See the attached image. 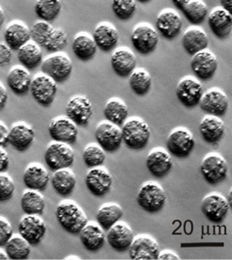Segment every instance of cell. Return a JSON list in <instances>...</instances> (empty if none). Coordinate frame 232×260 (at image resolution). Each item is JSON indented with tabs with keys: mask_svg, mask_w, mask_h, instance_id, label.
Returning <instances> with one entry per match:
<instances>
[{
	"mask_svg": "<svg viewBox=\"0 0 232 260\" xmlns=\"http://www.w3.org/2000/svg\"><path fill=\"white\" fill-rule=\"evenodd\" d=\"M55 216L59 225L69 234L79 235L88 222L84 209L72 200H64L58 203Z\"/></svg>",
	"mask_w": 232,
	"mask_h": 260,
	"instance_id": "cell-1",
	"label": "cell"
},
{
	"mask_svg": "<svg viewBox=\"0 0 232 260\" xmlns=\"http://www.w3.org/2000/svg\"><path fill=\"white\" fill-rule=\"evenodd\" d=\"M123 142L132 150L143 149L150 141L151 131L148 123L140 117L127 119L122 127Z\"/></svg>",
	"mask_w": 232,
	"mask_h": 260,
	"instance_id": "cell-2",
	"label": "cell"
},
{
	"mask_svg": "<svg viewBox=\"0 0 232 260\" xmlns=\"http://www.w3.org/2000/svg\"><path fill=\"white\" fill-rule=\"evenodd\" d=\"M136 201L146 212L156 213L165 207L167 196L165 189L158 182L148 181L139 188Z\"/></svg>",
	"mask_w": 232,
	"mask_h": 260,
	"instance_id": "cell-3",
	"label": "cell"
},
{
	"mask_svg": "<svg viewBox=\"0 0 232 260\" xmlns=\"http://www.w3.org/2000/svg\"><path fill=\"white\" fill-rule=\"evenodd\" d=\"M42 73L55 83H64L73 73V62L65 53H53L43 61Z\"/></svg>",
	"mask_w": 232,
	"mask_h": 260,
	"instance_id": "cell-4",
	"label": "cell"
},
{
	"mask_svg": "<svg viewBox=\"0 0 232 260\" xmlns=\"http://www.w3.org/2000/svg\"><path fill=\"white\" fill-rule=\"evenodd\" d=\"M200 170L207 183L217 185L227 177L228 163L219 152L212 151L205 155Z\"/></svg>",
	"mask_w": 232,
	"mask_h": 260,
	"instance_id": "cell-5",
	"label": "cell"
},
{
	"mask_svg": "<svg viewBox=\"0 0 232 260\" xmlns=\"http://www.w3.org/2000/svg\"><path fill=\"white\" fill-rule=\"evenodd\" d=\"M44 160L52 171L70 168L74 161V151L71 145L52 142L49 144L44 154Z\"/></svg>",
	"mask_w": 232,
	"mask_h": 260,
	"instance_id": "cell-6",
	"label": "cell"
},
{
	"mask_svg": "<svg viewBox=\"0 0 232 260\" xmlns=\"http://www.w3.org/2000/svg\"><path fill=\"white\" fill-rule=\"evenodd\" d=\"M195 146L193 134L185 127H177L167 139V150L177 158H185L190 155Z\"/></svg>",
	"mask_w": 232,
	"mask_h": 260,
	"instance_id": "cell-7",
	"label": "cell"
},
{
	"mask_svg": "<svg viewBox=\"0 0 232 260\" xmlns=\"http://www.w3.org/2000/svg\"><path fill=\"white\" fill-rule=\"evenodd\" d=\"M131 39L134 49L140 54L152 53L159 43L157 29L148 23L136 25L131 32Z\"/></svg>",
	"mask_w": 232,
	"mask_h": 260,
	"instance_id": "cell-8",
	"label": "cell"
},
{
	"mask_svg": "<svg viewBox=\"0 0 232 260\" xmlns=\"http://www.w3.org/2000/svg\"><path fill=\"white\" fill-rule=\"evenodd\" d=\"M29 91L32 99L40 105L48 107L55 100L57 93V83L44 73H38L31 80Z\"/></svg>",
	"mask_w": 232,
	"mask_h": 260,
	"instance_id": "cell-9",
	"label": "cell"
},
{
	"mask_svg": "<svg viewBox=\"0 0 232 260\" xmlns=\"http://www.w3.org/2000/svg\"><path fill=\"white\" fill-rule=\"evenodd\" d=\"M201 209L209 221L219 224L227 216L230 205L222 193L212 191L204 197Z\"/></svg>",
	"mask_w": 232,
	"mask_h": 260,
	"instance_id": "cell-10",
	"label": "cell"
},
{
	"mask_svg": "<svg viewBox=\"0 0 232 260\" xmlns=\"http://www.w3.org/2000/svg\"><path fill=\"white\" fill-rule=\"evenodd\" d=\"M176 98L179 102L187 108H193L199 104L204 93L203 85L192 76L183 77L175 88Z\"/></svg>",
	"mask_w": 232,
	"mask_h": 260,
	"instance_id": "cell-11",
	"label": "cell"
},
{
	"mask_svg": "<svg viewBox=\"0 0 232 260\" xmlns=\"http://www.w3.org/2000/svg\"><path fill=\"white\" fill-rule=\"evenodd\" d=\"M94 136L105 152H116L123 144L122 128L108 121H102L97 125Z\"/></svg>",
	"mask_w": 232,
	"mask_h": 260,
	"instance_id": "cell-12",
	"label": "cell"
},
{
	"mask_svg": "<svg viewBox=\"0 0 232 260\" xmlns=\"http://www.w3.org/2000/svg\"><path fill=\"white\" fill-rule=\"evenodd\" d=\"M48 134L53 142L73 145L79 137L78 126L67 116L53 118L48 125Z\"/></svg>",
	"mask_w": 232,
	"mask_h": 260,
	"instance_id": "cell-13",
	"label": "cell"
},
{
	"mask_svg": "<svg viewBox=\"0 0 232 260\" xmlns=\"http://www.w3.org/2000/svg\"><path fill=\"white\" fill-rule=\"evenodd\" d=\"M199 105L209 115L223 116L229 107L227 94L219 87H212L204 91Z\"/></svg>",
	"mask_w": 232,
	"mask_h": 260,
	"instance_id": "cell-14",
	"label": "cell"
},
{
	"mask_svg": "<svg viewBox=\"0 0 232 260\" xmlns=\"http://www.w3.org/2000/svg\"><path fill=\"white\" fill-rule=\"evenodd\" d=\"M112 184V174L105 166L90 168L87 171L86 186L91 194L98 198L104 197L111 190Z\"/></svg>",
	"mask_w": 232,
	"mask_h": 260,
	"instance_id": "cell-15",
	"label": "cell"
},
{
	"mask_svg": "<svg viewBox=\"0 0 232 260\" xmlns=\"http://www.w3.org/2000/svg\"><path fill=\"white\" fill-rule=\"evenodd\" d=\"M18 231L31 246H36L44 239L47 226L41 215H25L19 223Z\"/></svg>",
	"mask_w": 232,
	"mask_h": 260,
	"instance_id": "cell-16",
	"label": "cell"
},
{
	"mask_svg": "<svg viewBox=\"0 0 232 260\" xmlns=\"http://www.w3.org/2000/svg\"><path fill=\"white\" fill-rule=\"evenodd\" d=\"M129 250L131 259H158L160 252L159 243L152 236L138 235L133 239Z\"/></svg>",
	"mask_w": 232,
	"mask_h": 260,
	"instance_id": "cell-17",
	"label": "cell"
},
{
	"mask_svg": "<svg viewBox=\"0 0 232 260\" xmlns=\"http://www.w3.org/2000/svg\"><path fill=\"white\" fill-rule=\"evenodd\" d=\"M156 28L163 38L174 40L182 29L181 16L173 8L163 9L157 16Z\"/></svg>",
	"mask_w": 232,
	"mask_h": 260,
	"instance_id": "cell-18",
	"label": "cell"
},
{
	"mask_svg": "<svg viewBox=\"0 0 232 260\" xmlns=\"http://www.w3.org/2000/svg\"><path fill=\"white\" fill-rule=\"evenodd\" d=\"M218 66V58L209 49H204L196 53L190 61L191 70L198 79L204 81L210 80L214 77Z\"/></svg>",
	"mask_w": 232,
	"mask_h": 260,
	"instance_id": "cell-19",
	"label": "cell"
},
{
	"mask_svg": "<svg viewBox=\"0 0 232 260\" xmlns=\"http://www.w3.org/2000/svg\"><path fill=\"white\" fill-rule=\"evenodd\" d=\"M93 112L90 100L83 94H76L70 99L66 105V116L76 126H86Z\"/></svg>",
	"mask_w": 232,
	"mask_h": 260,
	"instance_id": "cell-20",
	"label": "cell"
},
{
	"mask_svg": "<svg viewBox=\"0 0 232 260\" xmlns=\"http://www.w3.org/2000/svg\"><path fill=\"white\" fill-rule=\"evenodd\" d=\"M133 239V230L128 223L124 221H118L107 231L106 235L108 244L119 252L129 250Z\"/></svg>",
	"mask_w": 232,
	"mask_h": 260,
	"instance_id": "cell-21",
	"label": "cell"
},
{
	"mask_svg": "<svg viewBox=\"0 0 232 260\" xmlns=\"http://www.w3.org/2000/svg\"><path fill=\"white\" fill-rule=\"evenodd\" d=\"M146 166L152 176L163 178L173 168L172 155L163 147H155L147 155Z\"/></svg>",
	"mask_w": 232,
	"mask_h": 260,
	"instance_id": "cell-22",
	"label": "cell"
},
{
	"mask_svg": "<svg viewBox=\"0 0 232 260\" xmlns=\"http://www.w3.org/2000/svg\"><path fill=\"white\" fill-rule=\"evenodd\" d=\"M35 139V132L33 128L25 123L18 122L9 129L8 144L13 146L17 151L24 152L29 149Z\"/></svg>",
	"mask_w": 232,
	"mask_h": 260,
	"instance_id": "cell-23",
	"label": "cell"
},
{
	"mask_svg": "<svg viewBox=\"0 0 232 260\" xmlns=\"http://www.w3.org/2000/svg\"><path fill=\"white\" fill-rule=\"evenodd\" d=\"M136 56L129 47H119L111 56V67L121 78H128L136 69Z\"/></svg>",
	"mask_w": 232,
	"mask_h": 260,
	"instance_id": "cell-24",
	"label": "cell"
},
{
	"mask_svg": "<svg viewBox=\"0 0 232 260\" xmlns=\"http://www.w3.org/2000/svg\"><path fill=\"white\" fill-rule=\"evenodd\" d=\"M92 38L97 48L103 52H109L116 47L120 40V34L112 23L101 22L94 29Z\"/></svg>",
	"mask_w": 232,
	"mask_h": 260,
	"instance_id": "cell-25",
	"label": "cell"
},
{
	"mask_svg": "<svg viewBox=\"0 0 232 260\" xmlns=\"http://www.w3.org/2000/svg\"><path fill=\"white\" fill-rule=\"evenodd\" d=\"M181 44L189 55L193 56L204 49H207L209 37L207 31L200 26H191L183 32Z\"/></svg>",
	"mask_w": 232,
	"mask_h": 260,
	"instance_id": "cell-26",
	"label": "cell"
},
{
	"mask_svg": "<svg viewBox=\"0 0 232 260\" xmlns=\"http://www.w3.org/2000/svg\"><path fill=\"white\" fill-rule=\"evenodd\" d=\"M4 41L12 50H18L30 41V29L23 21L13 20L5 28Z\"/></svg>",
	"mask_w": 232,
	"mask_h": 260,
	"instance_id": "cell-27",
	"label": "cell"
},
{
	"mask_svg": "<svg viewBox=\"0 0 232 260\" xmlns=\"http://www.w3.org/2000/svg\"><path fill=\"white\" fill-rule=\"evenodd\" d=\"M23 182L29 189L44 191L50 182V174L42 164L32 162L27 166L24 172Z\"/></svg>",
	"mask_w": 232,
	"mask_h": 260,
	"instance_id": "cell-28",
	"label": "cell"
},
{
	"mask_svg": "<svg viewBox=\"0 0 232 260\" xmlns=\"http://www.w3.org/2000/svg\"><path fill=\"white\" fill-rule=\"evenodd\" d=\"M83 246L89 251H97L104 246L106 241L105 230L97 222L88 221L79 233Z\"/></svg>",
	"mask_w": 232,
	"mask_h": 260,
	"instance_id": "cell-29",
	"label": "cell"
},
{
	"mask_svg": "<svg viewBox=\"0 0 232 260\" xmlns=\"http://www.w3.org/2000/svg\"><path fill=\"white\" fill-rule=\"evenodd\" d=\"M208 23L212 32L218 39H224L231 32V13H228L220 6L212 10L208 17Z\"/></svg>",
	"mask_w": 232,
	"mask_h": 260,
	"instance_id": "cell-30",
	"label": "cell"
},
{
	"mask_svg": "<svg viewBox=\"0 0 232 260\" xmlns=\"http://www.w3.org/2000/svg\"><path fill=\"white\" fill-rule=\"evenodd\" d=\"M173 2L193 26L202 23L209 13L208 5L203 0H174Z\"/></svg>",
	"mask_w": 232,
	"mask_h": 260,
	"instance_id": "cell-31",
	"label": "cell"
},
{
	"mask_svg": "<svg viewBox=\"0 0 232 260\" xmlns=\"http://www.w3.org/2000/svg\"><path fill=\"white\" fill-rule=\"evenodd\" d=\"M199 132L206 143L217 144L224 135L225 126L220 117L207 115L199 124Z\"/></svg>",
	"mask_w": 232,
	"mask_h": 260,
	"instance_id": "cell-32",
	"label": "cell"
},
{
	"mask_svg": "<svg viewBox=\"0 0 232 260\" xmlns=\"http://www.w3.org/2000/svg\"><path fill=\"white\" fill-rule=\"evenodd\" d=\"M31 76L28 69L22 65H15L7 75V85L17 95L26 94L31 85Z\"/></svg>",
	"mask_w": 232,
	"mask_h": 260,
	"instance_id": "cell-33",
	"label": "cell"
},
{
	"mask_svg": "<svg viewBox=\"0 0 232 260\" xmlns=\"http://www.w3.org/2000/svg\"><path fill=\"white\" fill-rule=\"evenodd\" d=\"M72 49L75 57L81 61L86 62L95 56L97 46L91 35L86 31H81L73 38Z\"/></svg>",
	"mask_w": 232,
	"mask_h": 260,
	"instance_id": "cell-34",
	"label": "cell"
},
{
	"mask_svg": "<svg viewBox=\"0 0 232 260\" xmlns=\"http://www.w3.org/2000/svg\"><path fill=\"white\" fill-rule=\"evenodd\" d=\"M50 183L59 196L68 197L76 186V177L70 168L59 169L50 177Z\"/></svg>",
	"mask_w": 232,
	"mask_h": 260,
	"instance_id": "cell-35",
	"label": "cell"
},
{
	"mask_svg": "<svg viewBox=\"0 0 232 260\" xmlns=\"http://www.w3.org/2000/svg\"><path fill=\"white\" fill-rule=\"evenodd\" d=\"M17 58L20 64L29 71L37 68L44 61L41 46L32 41H29L17 50Z\"/></svg>",
	"mask_w": 232,
	"mask_h": 260,
	"instance_id": "cell-36",
	"label": "cell"
},
{
	"mask_svg": "<svg viewBox=\"0 0 232 260\" xmlns=\"http://www.w3.org/2000/svg\"><path fill=\"white\" fill-rule=\"evenodd\" d=\"M21 207L26 215H43L45 209V199L38 190L27 188L21 198Z\"/></svg>",
	"mask_w": 232,
	"mask_h": 260,
	"instance_id": "cell-37",
	"label": "cell"
},
{
	"mask_svg": "<svg viewBox=\"0 0 232 260\" xmlns=\"http://www.w3.org/2000/svg\"><path fill=\"white\" fill-rule=\"evenodd\" d=\"M124 215L123 207L115 203L102 204L96 212V222L105 231H108Z\"/></svg>",
	"mask_w": 232,
	"mask_h": 260,
	"instance_id": "cell-38",
	"label": "cell"
},
{
	"mask_svg": "<svg viewBox=\"0 0 232 260\" xmlns=\"http://www.w3.org/2000/svg\"><path fill=\"white\" fill-rule=\"evenodd\" d=\"M103 114L105 116L106 121L121 126L128 119L129 107L123 100L119 98H113L105 104Z\"/></svg>",
	"mask_w": 232,
	"mask_h": 260,
	"instance_id": "cell-39",
	"label": "cell"
},
{
	"mask_svg": "<svg viewBox=\"0 0 232 260\" xmlns=\"http://www.w3.org/2000/svg\"><path fill=\"white\" fill-rule=\"evenodd\" d=\"M31 245L21 235L12 236L5 245V252L9 259H27L31 251Z\"/></svg>",
	"mask_w": 232,
	"mask_h": 260,
	"instance_id": "cell-40",
	"label": "cell"
},
{
	"mask_svg": "<svg viewBox=\"0 0 232 260\" xmlns=\"http://www.w3.org/2000/svg\"><path fill=\"white\" fill-rule=\"evenodd\" d=\"M129 84L131 90L139 95L143 96L149 92L152 86L151 74L144 68H136L129 77Z\"/></svg>",
	"mask_w": 232,
	"mask_h": 260,
	"instance_id": "cell-41",
	"label": "cell"
},
{
	"mask_svg": "<svg viewBox=\"0 0 232 260\" xmlns=\"http://www.w3.org/2000/svg\"><path fill=\"white\" fill-rule=\"evenodd\" d=\"M62 10V3L59 0H40L34 4V12L41 21L50 23L54 21Z\"/></svg>",
	"mask_w": 232,
	"mask_h": 260,
	"instance_id": "cell-42",
	"label": "cell"
},
{
	"mask_svg": "<svg viewBox=\"0 0 232 260\" xmlns=\"http://www.w3.org/2000/svg\"><path fill=\"white\" fill-rule=\"evenodd\" d=\"M106 159V152L97 143L88 144L84 149L83 160L86 166L90 168L102 166Z\"/></svg>",
	"mask_w": 232,
	"mask_h": 260,
	"instance_id": "cell-43",
	"label": "cell"
},
{
	"mask_svg": "<svg viewBox=\"0 0 232 260\" xmlns=\"http://www.w3.org/2000/svg\"><path fill=\"white\" fill-rule=\"evenodd\" d=\"M68 44V35L62 28H54L44 47L49 52L59 53Z\"/></svg>",
	"mask_w": 232,
	"mask_h": 260,
	"instance_id": "cell-44",
	"label": "cell"
},
{
	"mask_svg": "<svg viewBox=\"0 0 232 260\" xmlns=\"http://www.w3.org/2000/svg\"><path fill=\"white\" fill-rule=\"evenodd\" d=\"M137 9L134 0H114L112 3V10L118 19L128 21L131 19Z\"/></svg>",
	"mask_w": 232,
	"mask_h": 260,
	"instance_id": "cell-45",
	"label": "cell"
},
{
	"mask_svg": "<svg viewBox=\"0 0 232 260\" xmlns=\"http://www.w3.org/2000/svg\"><path fill=\"white\" fill-rule=\"evenodd\" d=\"M53 29L50 23L44 21L35 22L30 29V41L40 46H44Z\"/></svg>",
	"mask_w": 232,
	"mask_h": 260,
	"instance_id": "cell-46",
	"label": "cell"
},
{
	"mask_svg": "<svg viewBox=\"0 0 232 260\" xmlns=\"http://www.w3.org/2000/svg\"><path fill=\"white\" fill-rule=\"evenodd\" d=\"M14 181L12 177L6 172L0 173V203H6L10 201L14 196Z\"/></svg>",
	"mask_w": 232,
	"mask_h": 260,
	"instance_id": "cell-47",
	"label": "cell"
},
{
	"mask_svg": "<svg viewBox=\"0 0 232 260\" xmlns=\"http://www.w3.org/2000/svg\"><path fill=\"white\" fill-rule=\"evenodd\" d=\"M13 227L5 217L0 216V247L5 246L13 236Z\"/></svg>",
	"mask_w": 232,
	"mask_h": 260,
	"instance_id": "cell-48",
	"label": "cell"
},
{
	"mask_svg": "<svg viewBox=\"0 0 232 260\" xmlns=\"http://www.w3.org/2000/svg\"><path fill=\"white\" fill-rule=\"evenodd\" d=\"M12 58V49L5 43H0V67H5L10 64Z\"/></svg>",
	"mask_w": 232,
	"mask_h": 260,
	"instance_id": "cell-49",
	"label": "cell"
},
{
	"mask_svg": "<svg viewBox=\"0 0 232 260\" xmlns=\"http://www.w3.org/2000/svg\"><path fill=\"white\" fill-rule=\"evenodd\" d=\"M9 155L8 152L2 147L0 146V173L6 172L9 168Z\"/></svg>",
	"mask_w": 232,
	"mask_h": 260,
	"instance_id": "cell-50",
	"label": "cell"
},
{
	"mask_svg": "<svg viewBox=\"0 0 232 260\" xmlns=\"http://www.w3.org/2000/svg\"><path fill=\"white\" fill-rule=\"evenodd\" d=\"M8 136L9 128L3 121H0V146L4 147L8 145Z\"/></svg>",
	"mask_w": 232,
	"mask_h": 260,
	"instance_id": "cell-51",
	"label": "cell"
},
{
	"mask_svg": "<svg viewBox=\"0 0 232 260\" xmlns=\"http://www.w3.org/2000/svg\"><path fill=\"white\" fill-rule=\"evenodd\" d=\"M158 259L160 260H179L180 257L179 255L174 252L171 249H166V250H163V251H160L159 255H158Z\"/></svg>",
	"mask_w": 232,
	"mask_h": 260,
	"instance_id": "cell-52",
	"label": "cell"
},
{
	"mask_svg": "<svg viewBox=\"0 0 232 260\" xmlns=\"http://www.w3.org/2000/svg\"><path fill=\"white\" fill-rule=\"evenodd\" d=\"M8 102V91L6 87L0 83V110L5 107Z\"/></svg>",
	"mask_w": 232,
	"mask_h": 260,
	"instance_id": "cell-53",
	"label": "cell"
},
{
	"mask_svg": "<svg viewBox=\"0 0 232 260\" xmlns=\"http://www.w3.org/2000/svg\"><path fill=\"white\" fill-rule=\"evenodd\" d=\"M220 7L227 11L228 13H231L232 2L230 0H222L220 1Z\"/></svg>",
	"mask_w": 232,
	"mask_h": 260,
	"instance_id": "cell-54",
	"label": "cell"
},
{
	"mask_svg": "<svg viewBox=\"0 0 232 260\" xmlns=\"http://www.w3.org/2000/svg\"><path fill=\"white\" fill-rule=\"evenodd\" d=\"M4 22H5V13H4L3 8L0 5V28L3 26Z\"/></svg>",
	"mask_w": 232,
	"mask_h": 260,
	"instance_id": "cell-55",
	"label": "cell"
},
{
	"mask_svg": "<svg viewBox=\"0 0 232 260\" xmlns=\"http://www.w3.org/2000/svg\"><path fill=\"white\" fill-rule=\"evenodd\" d=\"M0 259H9L7 254H6V252H5V250L3 251V250L0 249Z\"/></svg>",
	"mask_w": 232,
	"mask_h": 260,
	"instance_id": "cell-56",
	"label": "cell"
},
{
	"mask_svg": "<svg viewBox=\"0 0 232 260\" xmlns=\"http://www.w3.org/2000/svg\"><path fill=\"white\" fill-rule=\"evenodd\" d=\"M231 197H232V190H231V189H229V191H228V196H227V198H226V200H227V202H228V203H229V205H230V206H231V203H232Z\"/></svg>",
	"mask_w": 232,
	"mask_h": 260,
	"instance_id": "cell-57",
	"label": "cell"
},
{
	"mask_svg": "<svg viewBox=\"0 0 232 260\" xmlns=\"http://www.w3.org/2000/svg\"><path fill=\"white\" fill-rule=\"evenodd\" d=\"M65 259H76L80 260L82 259L80 256H76V255H69V256H67V257H65Z\"/></svg>",
	"mask_w": 232,
	"mask_h": 260,
	"instance_id": "cell-58",
	"label": "cell"
}]
</instances>
